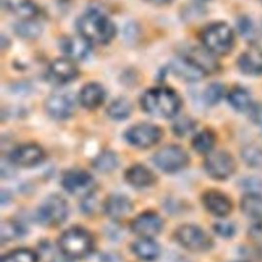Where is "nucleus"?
<instances>
[{
	"label": "nucleus",
	"mask_w": 262,
	"mask_h": 262,
	"mask_svg": "<svg viewBox=\"0 0 262 262\" xmlns=\"http://www.w3.org/2000/svg\"><path fill=\"white\" fill-rule=\"evenodd\" d=\"M77 27L83 37L97 43H106L116 34L114 24L97 9H90L85 12L79 18Z\"/></svg>",
	"instance_id": "1"
},
{
	"label": "nucleus",
	"mask_w": 262,
	"mask_h": 262,
	"mask_svg": "<svg viewBox=\"0 0 262 262\" xmlns=\"http://www.w3.org/2000/svg\"><path fill=\"white\" fill-rule=\"evenodd\" d=\"M141 105L152 116L170 118L179 111L180 99L172 89L159 87L149 89L143 94Z\"/></svg>",
	"instance_id": "2"
},
{
	"label": "nucleus",
	"mask_w": 262,
	"mask_h": 262,
	"mask_svg": "<svg viewBox=\"0 0 262 262\" xmlns=\"http://www.w3.org/2000/svg\"><path fill=\"white\" fill-rule=\"evenodd\" d=\"M58 246L64 256L72 259H81L91 253L93 239L87 230L81 227H73L61 234Z\"/></svg>",
	"instance_id": "3"
},
{
	"label": "nucleus",
	"mask_w": 262,
	"mask_h": 262,
	"mask_svg": "<svg viewBox=\"0 0 262 262\" xmlns=\"http://www.w3.org/2000/svg\"><path fill=\"white\" fill-rule=\"evenodd\" d=\"M203 42L210 52L224 55L231 50L234 43V35L228 25L216 23L204 31Z\"/></svg>",
	"instance_id": "4"
},
{
	"label": "nucleus",
	"mask_w": 262,
	"mask_h": 262,
	"mask_svg": "<svg viewBox=\"0 0 262 262\" xmlns=\"http://www.w3.org/2000/svg\"><path fill=\"white\" fill-rule=\"evenodd\" d=\"M68 203L60 195H50L46 198L38 208V220L47 226H56L61 224L68 217Z\"/></svg>",
	"instance_id": "5"
},
{
	"label": "nucleus",
	"mask_w": 262,
	"mask_h": 262,
	"mask_svg": "<svg viewBox=\"0 0 262 262\" xmlns=\"http://www.w3.org/2000/svg\"><path fill=\"white\" fill-rule=\"evenodd\" d=\"M177 242L185 249L193 252L207 251L212 247V239L199 226L185 224L180 226L176 232Z\"/></svg>",
	"instance_id": "6"
},
{
	"label": "nucleus",
	"mask_w": 262,
	"mask_h": 262,
	"mask_svg": "<svg viewBox=\"0 0 262 262\" xmlns=\"http://www.w3.org/2000/svg\"><path fill=\"white\" fill-rule=\"evenodd\" d=\"M155 164L165 172H176L188 163V156L184 149L177 145H169L159 149L154 158Z\"/></svg>",
	"instance_id": "7"
},
{
	"label": "nucleus",
	"mask_w": 262,
	"mask_h": 262,
	"mask_svg": "<svg viewBox=\"0 0 262 262\" xmlns=\"http://www.w3.org/2000/svg\"><path fill=\"white\" fill-rule=\"evenodd\" d=\"M205 169L212 178L223 180L234 172L235 163L228 152L220 150L212 152L206 158Z\"/></svg>",
	"instance_id": "8"
},
{
	"label": "nucleus",
	"mask_w": 262,
	"mask_h": 262,
	"mask_svg": "<svg viewBox=\"0 0 262 262\" xmlns=\"http://www.w3.org/2000/svg\"><path fill=\"white\" fill-rule=\"evenodd\" d=\"M161 130L151 124H138L131 127L125 134L127 141L137 147L146 148L156 144L161 138Z\"/></svg>",
	"instance_id": "9"
},
{
	"label": "nucleus",
	"mask_w": 262,
	"mask_h": 262,
	"mask_svg": "<svg viewBox=\"0 0 262 262\" xmlns=\"http://www.w3.org/2000/svg\"><path fill=\"white\" fill-rule=\"evenodd\" d=\"M61 183L67 191L75 195L90 194L94 187L93 177L84 170L68 171L63 175Z\"/></svg>",
	"instance_id": "10"
},
{
	"label": "nucleus",
	"mask_w": 262,
	"mask_h": 262,
	"mask_svg": "<svg viewBox=\"0 0 262 262\" xmlns=\"http://www.w3.org/2000/svg\"><path fill=\"white\" fill-rule=\"evenodd\" d=\"M75 98L70 92H55L46 100L48 114L58 120L71 117L75 112Z\"/></svg>",
	"instance_id": "11"
},
{
	"label": "nucleus",
	"mask_w": 262,
	"mask_h": 262,
	"mask_svg": "<svg viewBox=\"0 0 262 262\" xmlns=\"http://www.w3.org/2000/svg\"><path fill=\"white\" fill-rule=\"evenodd\" d=\"M163 226L162 219L152 212H144L133 219L131 223L132 231L140 237H149L157 235Z\"/></svg>",
	"instance_id": "12"
},
{
	"label": "nucleus",
	"mask_w": 262,
	"mask_h": 262,
	"mask_svg": "<svg viewBox=\"0 0 262 262\" xmlns=\"http://www.w3.org/2000/svg\"><path fill=\"white\" fill-rule=\"evenodd\" d=\"M175 76L185 81H198L206 75V71L191 57H178L171 63Z\"/></svg>",
	"instance_id": "13"
},
{
	"label": "nucleus",
	"mask_w": 262,
	"mask_h": 262,
	"mask_svg": "<svg viewBox=\"0 0 262 262\" xmlns=\"http://www.w3.org/2000/svg\"><path fill=\"white\" fill-rule=\"evenodd\" d=\"M44 159V151L35 144H24L14 148L10 154V161L21 167H32L41 163Z\"/></svg>",
	"instance_id": "14"
},
{
	"label": "nucleus",
	"mask_w": 262,
	"mask_h": 262,
	"mask_svg": "<svg viewBox=\"0 0 262 262\" xmlns=\"http://www.w3.org/2000/svg\"><path fill=\"white\" fill-rule=\"evenodd\" d=\"M203 204L210 213L218 217L227 216L232 209L229 198L218 190H208L205 192L203 195Z\"/></svg>",
	"instance_id": "15"
},
{
	"label": "nucleus",
	"mask_w": 262,
	"mask_h": 262,
	"mask_svg": "<svg viewBox=\"0 0 262 262\" xmlns=\"http://www.w3.org/2000/svg\"><path fill=\"white\" fill-rule=\"evenodd\" d=\"M78 75V70L74 62L68 58L54 60L48 70V79L55 84H63L74 80Z\"/></svg>",
	"instance_id": "16"
},
{
	"label": "nucleus",
	"mask_w": 262,
	"mask_h": 262,
	"mask_svg": "<svg viewBox=\"0 0 262 262\" xmlns=\"http://www.w3.org/2000/svg\"><path fill=\"white\" fill-rule=\"evenodd\" d=\"M60 47L67 56L76 60L86 58L91 52L90 41L82 35L66 37L62 39Z\"/></svg>",
	"instance_id": "17"
},
{
	"label": "nucleus",
	"mask_w": 262,
	"mask_h": 262,
	"mask_svg": "<svg viewBox=\"0 0 262 262\" xmlns=\"http://www.w3.org/2000/svg\"><path fill=\"white\" fill-rule=\"evenodd\" d=\"M237 64L239 70L250 76L262 75V49L252 47L238 57Z\"/></svg>",
	"instance_id": "18"
},
{
	"label": "nucleus",
	"mask_w": 262,
	"mask_h": 262,
	"mask_svg": "<svg viewBox=\"0 0 262 262\" xmlns=\"http://www.w3.org/2000/svg\"><path fill=\"white\" fill-rule=\"evenodd\" d=\"M131 210V201L122 194H113L108 196L104 203L105 214L114 220H120L126 217Z\"/></svg>",
	"instance_id": "19"
},
{
	"label": "nucleus",
	"mask_w": 262,
	"mask_h": 262,
	"mask_svg": "<svg viewBox=\"0 0 262 262\" xmlns=\"http://www.w3.org/2000/svg\"><path fill=\"white\" fill-rule=\"evenodd\" d=\"M125 178L127 182L135 187H145L156 181L154 173L142 165H134L126 171Z\"/></svg>",
	"instance_id": "20"
},
{
	"label": "nucleus",
	"mask_w": 262,
	"mask_h": 262,
	"mask_svg": "<svg viewBox=\"0 0 262 262\" xmlns=\"http://www.w3.org/2000/svg\"><path fill=\"white\" fill-rule=\"evenodd\" d=\"M105 97L103 88L97 83H89L83 87L80 93V101L86 108H95L99 106Z\"/></svg>",
	"instance_id": "21"
},
{
	"label": "nucleus",
	"mask_w": 262,
	"mask_h": 262,
	"mask_svg": "<svg viewBox=\"0 0 262 262\" xmlns=\"http://www.w3.org/2000/svg\"><path fill=\"white\" fill-rule=\"evenodd\" d=\"M134 254L142 260L152 261L160 255L159 245L149 237H141L132 245Z\"/></svg>",
	"instance_id": "22"
},
{
	"label": "nucleus",
	"mask_w": 262,
	"mask_h": 262,
	"mask_svg": "<svg viewBox=\"0 0 262 262\" xmlns=\"http://www.w3.org/2000/svg\"><path fill=\"white\" fill-rule=\"evenodd\" d=\"M2 3L8 11L26 19L38 12L37 6L31 0H2Z\"/></svg>",
	"instance_id": "23"
},
{
	"label": "nucleus",
	"mask_w": 262,
	"mask_h": 262,
	"mask_svg": "<svg viewBox=\"0 0 262 262\" xmlns=\"http://www.w3.org/2000/svg\"><path fill=\"white\" fill-rule=\"evenodd\" d=\"M243 213L251 218H262V196L256 192H249L241 200Z\"/></svg>",
	"instance_id": "24"
},
{
	"label": "nucleus",
	"mask_w": 262,
	"mask_h": 262,
	"mask_svg": "<svg viewBox=\"0 0 262 262\" xmlns=\"http://www.w3.org/2000/svg\"><path fill=\"white\" fill-rule=\"evenodd\" d=\"M228 101L230 105L238 112H246L253 105L250 93L242 87H235L229 92Z\"/></svg>",
	"instance_id": "25"
},
{
	"label": "nucleus",
	"mask_w": 262,
	"mask_h": 262,
	"mask_svg": "<svg viewBox=\"0 0 262 262\" xmlns=\"http://www.w3.org/2000/svg\"><path fill=\"white\" fill-rule=\"evenodd\" d=\"M131 103L126 98L114 100L107 107V115L114 120H124L131 113Z\"/></svg>",
	"instance_id": "26"
},
{
	"label": "nucleus",
	"mask_w": 262,
	"mask_h": 262,
	"mask_svg": "<svg viewBox=\"0 0 262 262\" xmlns=\"http://www.w3.org/2000/svg\"><path fill=\"white\" fill-rule=\"evenodd\" d=\"M14 31L18 36L23 38L32 39V38H36L41 34L42 27L40 26L39 23L35 20L25 19L23 21L17 23L14 26Z\"/></svg>",
	"instance_id": "27"
},
{
	"label": "nucleus",
	"mask_w": 262,
	"mask_h": 262,
	"mask_svg": "<svg viewBox=\"0 0 262 262\" xmlns=\"http://www.w3.org/2000/svg\"><path fill=\"white\" fill-rule=\"evenodd\" d=\"M215 144V135L213 132L209 130H204L196 134V136L192 140L193 148L201 152L206 154L210 151Z\"/></svg>",
	"instance_id": "28"
},
{
	"label": "nucleus",
	"mask_w": 262,
	"mask_h": 262,
	"mask_svg": "<svg viewBox=\"0 0 262 262\" xmlns=\"http://www.w3.org/2000/svg\"><path fill=\"white\" fill-rule=\"evenodd\" d=\"M242 157L248 166L253 168H262V147L256 144L246 145L242 149Z\"/></svg>",
	"instance_id": "29"
},
{
	"label": "nucleus",
	"mask_w": 262,
	"mask_h": 262,
	"mask_svg": "<svg viewBox=\"0 0 262 262\" xmlns=\"http://www.w3.org/2000/svg\"><path fill=\"white\" fill-rule=\"evenodd\" d=\"M24 234L23 226L14 221L7 220L1 223L0 227V238L2 242L12 241Z\"/></svg>",
	"instance_id": "30"
},
{
	"label": "nucleus",
	"mask_w": 262,
	"mask_h": 262,
	"mask_svg": "<svg viewBox=\"0 0 262 262\" xmlns=\"http://www.w3.org/2000/svg\"><path fill=\"white\" fill-rule=\"evenodd\" d=\"M93 165L101 172H110L118 166V158L113 151L105 150L96 157Z\"/></svg>",
	"instance_id": "31"
},
{
	"label": "nucleus",
	"mask_w": 262,
	"mask_h": 262,
	"mask_svg": "<svg viewBox=\"0 0 262 262\" xmlns=\"http://www.w3.org/2000/svg\"><path fill=\"white\" fill-rule=\"evenodd\" d=\"M1 262H38V257L29 249H18L5 255Z\"/></svg>",
	"instance_id": "32"
},
{
	"label": "nucleus",
	"mask_w": 262,
	"mask_h": 262,
	"mask_svg": "<svg viewBox=\"0 0 262 262\" xmlns=\"http://www.w3.org/2000/svg\"><path fill=\"white\" fill-rule=\"evenodd\" d=\"M237 27H238V31H239L241 35L245 39H247L249 41H254L256 39V37H257L256 28L249 17H247V16L239 17V19L237 21Z\"/></svg>",
	"instance_id": "33"
},
{
	"label": "nucleus",
	"mask_w": 262,
	"mask_h": 262,
	"mask_svg": "<svg viewBox=\"0 0 262 262\" xmlns=\"http://www.w3.org/2000/svg\"><path fill=\"white\" fill-rule=\"evenodd\" d=\"M224 94V87L219 83H214L208 86L205 91V100L208 104H216L220 101Z\"/></svg>",
	"instance_id": "34"
},
{
	"label": "nucleus",
	"mask_w": 262,
	"mask_h": 262,
	"mask_svg": "<svg viewBox=\"0 0 262 262\" xmlns=\"http://www.w3.org/2000/svg\"><path fill=\"white\" fill-rule=\"evenodd\" d=\"M173 129H174V132L177 133L178 135H185L191 132V130L193 129V123L188 119H181L175 122Z\"/></svg>",
	"instance_id": "35"
},
{
	"label": "nucleus",
	"mask_w": 262,
	"mask_h": 262,
	"mask_svg": "<svg viewBox=\"0 0 262 262\" xmlns=\"http://www.w3.org/2000/svg\"><path fill=\"white\" fill-rule=\"evenodd\" d=\"M214 230L223 237H231L234 232L235 228L231 223L228 222H219L214 225Z\"/></svg>",
	"instance_id": "36"
},
{
	"label": "nucleus",
	"mask_w": 262,
	"mask_h": 262,
	"mask_svg": "<svg viewBox=\"0 0 262 262\" xmlns=\"http://www.w3.org/2000/svg\"><path fill=\"white\" fill-rule=\"evenodd\" d=\"M249 235L252 241L259 245H262V218L250 227Z\"/></svg>",
	"instance_id": "37"
},
{
	"label": "nucleus",
	"mask_w": 262,
	"mask_h": 262,
	"mask_svg": "<svg viewBox=\"0 0 262 262\" xmlns=\"http://www.w3.org/2000/svg\"><path fill=\"white\" fill-rule=\"evenodd\" d=\"M251 121L262 128V102L253 104L250 108Z\"/></svg>",
	"instance_id": "38"
},
{
	"label": "nucleus",
	"mask_w": 262,
	"mask_h": 262,
	"mask_svg": "<svg viewBox=\"0 0 262 262\" xmlns=\"http://www.w3.org/2000/svg\"><path fill=\"white\" fill-rule=\"evenodd\" d=\"M68 258L69 257H67V256H66V258L64 257H56L52 262H71Z\"/></svg>",
	"instance_id": "39"
},
{
	"label": "nucleus",
	"mask_w": 262,
	"mask_h": 262,
	"mask_svg": "<svg viewBox=\"0 0 262 262\" xmlns=\"http://www.w3.org/2000/svg\"><path fill=\"white\" fill-rule=\"evenodd\" d=\"M150 1H152L154 3H157V4H166V3L171 2L172 0H150Z\"/></svg>",
	"instance_id": "40"
},
{
	"label": "nucleus",
	"mask_w": 262,
	"mask_h": 262,
	"mask_svg": "<svg viewBox=\"0 0 262 262\" xmlns=\"http://www.w3.org/2000/svg\"><path fill=\"white\" fill-rule=\"evenodd\" d=\"M260 1H261V2H262V0H260Z\"/></svg>",
	"instance_id": "41"
},
{
	"label": "nucleus",
	"mask_w": 262,
	"mask_h": 262,
	"mask_svg": "<svg viewBox=\"0 0 262 262\" xmlns=\"http://www.w3.org/2000/svg\"><path fill=\"white\" fill-rule=\"evenodd\" d=\"M205 1H207V0H205Z\"/></svg>",
	"instance_id": "42"
}]
</instances>
